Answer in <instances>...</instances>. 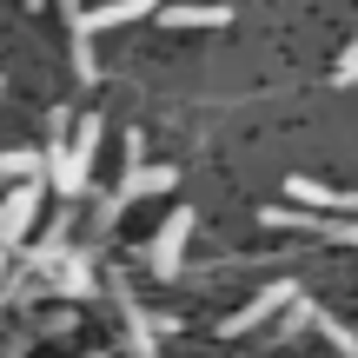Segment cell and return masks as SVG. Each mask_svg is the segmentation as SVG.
Listing matches in <instances>:
<instances>
[{"label":"cell","mask_w":358,"mask_h":358,"mask_svg":"<svg viewBox=\"0 0 358 358\" xmlns=\"http://www.w3.org/2000/svg\"><path fill=\"white\" fill-rule=\"evenodd\" d=\"M0 93H7V80H0Z\"/></svg>","instance_id":"19"},{"label":"cell","mask_w":358,"mask_h":358,"mask_svg":"<svg viewBox=\"0 0 358 358\" xmlns=\"http://www.w3.org/2000/svg\"><path fill=\"white\" fill-rule=\"evenodd\" d=\"M338 213H358V192H345V206H338Z\"/></svg>","instance_id":"16"},{"label":"cell","mask_w":358,"mask_h":358,"mask_svg":"<svg viewBox=\"0 0 358 358\" xmlns=\"http://www.w3.org/2000/svg\"><path fill=\"white\" fill-rule=\"evenodd\" d=\"M186 239H192V206H173L166 226L153 232V252H146V266H153L159 279H173V272L186 266Z\"/></svg>","instance_id":"4"},{"label":"cell","mask_w":358,"mask_h":358,"mask_svg":"<svg viewBox=\"0 0 358 358\" xmlns=\"http://www.w3.org/2000/svg\"><path fill=\"white\" fill-rule=\"evenodd\" d=\"M60 20L73 27V34H87V0H60Z\"/></svg>","instance_id":"14"},{"label":"cell","mask_w":358,"mask_h":358,"mask_svg":"<svg viewBox=\"0 0 358 358\" xmlns=\"http://www.w3.org/2000/svg\"><path fill=\"white\" fill-rule=\"evenodd\" d=\"M53 292H66V299H87V292H93V259L66 245V252H60V266H53Z\"/></svg>","instance_id":"5"},{"label":"cell","mask_w":358,"mask_h":358,"mask_svg":"<svg viewBox=\"0 0 358 358\" xmlns=\"http://www.w3.org/2000/svg\"><path fill=\"white\" fill-rule=\"evenodd\" d=\"M292 292H299V279H272L266 292H259L252 306H239V312H232L226 325H219V332H226V338H252V332H259L266 319H279V312L292 306Z\"/></svg>","instance_id":"3"},{"label":"cell","mask_w":358,"mask_h":358,"mask_svg":"<svg viewBox=\"0 0 358 358\" xmlns=\"http://www.w3.org/2000/svg\"><path fill=\"white\" fill-rule=\"evenodd\" d=\"M312 332H319L338 358H358V332H352L345 319H332V312H312Z\"/></svg>","instance_id":"8"},{"label":"cell","mask_w":358,"mask_h":358,"mask_svg":"<svg viewBox=\"0 0 358 358\" xmlns=\"http://www.w3.org/2000/svg\"><path fill=\"white\" fill-rule=\"evenodd\" d=\"M166 186H179L173 166H127V173H120V186H113V199L100 206V226H113V219L127 213L133 199H146V192H166Z\"/></svg>","instance_id":"1"},{"label":"cell","mask_w":358,"mask_h":358,"mask_svg":"<svg viewBox=\"0 0 358 358\" xmlns=\"http://www.w3.org/2000/svg\"><path fill=\"white\" fill-rule=\"evenodd\" d=\"M120 153H127V166H146V140L140 133H120Z\"/></svg>","instance_id":"15"},{"label":"cell","mask_w":358,"mask_h":358,"mask_svg":"<svg viewBox=\"0 0 358 358\" xmlns=\"http://www.w3.org/2000/svg\"><path fill=\"white\" fill-rule=\"evenodd\" d=\"M226 7H166V27H226Z\"/></svg>","instance_id":"10"},{"label":"cell","mask_w":358,"mask_h":358,"mask_svg":"<svg viewBox=\"0 0 358 358\" xmlns=\"http://www.w3.org/2000/svg\"><path fill=\"white\" fill-rule=\"evenodd\" d=\"M40 186H47L40 173H34V179H13L7 199H0V245H7V252L27 239V226H34V213H40Z\"/></svg>","instance_id":"2"},{"label":"cell","mask_w":358,"mask_h":358,"mask_svg":"<svg viewBox=\"0 0 358 358\" xmlns=\"http://www.w3.org/2000/svg\"><path fill=\"white\" fill-rule=\"evenodd\" d=\"M73 73H80V80L100 73V66H93V34H73Z\"/></svg>","instance_id":"12"},{"label":"cell","mask_w":358,"mask_h":358,"mask_svg":"<svg viewBox=\"0 0 358 358\" xmlns=\"http://www.w3.org/2000/svg\"><path fill=\"white\" fill-rule=\"evenodd\" d=\"M153 0H106V7H87V34H106V27H127V20H146Z\"/></svg>","instance_id":"6"},{"label":"cell","mask_w":358,"mask_h":358,"mask_svg":"<svg viewBox=\"0 0 358 358\" xmlns=\"http://www.w3.org/2000/svg\"><path fill=\"white\" fill-rule=\"evenodd\" d=\"M27 7H40V0H27Z\"/></svg>","instance_id":"18"},{"label":"cell","mask_w":358,"mask_h":358,"mask_svg":"<svg viewBox=\"0 0 358 358\" xmlns=\"http://www.w3.org/2000/svg\"><path fill=\"white\" fill-rule=\"evenodd\" d=\"M0 285H7V245H0Z\"/></svg>","instance_id":"17"},{"label":"cell","mask_w":358,"mask_h":358,"mask_svg":"<svg viewBox=\"0 0 358 358\" xmlns=\"http://www.w3.org/2000/svg\"><path fill=\"white\" fill-rule=\"evenodd\" d=\"M285 192H292L299 206H319V213H338V206H345V192H338V186H319V179H306V173L285 179Z\"/></svg>","instance_id":"7"},{"label":"cell","mask_w":358,"mask_h":358,"mask_svg":"<svg viewBox=\"0 0 358 358\" xmlns=\"http://www.w3.org/2000/svg\"><path fill=\"white\" fill-rule=\"evenodd\" d=\"M358 80V34H352V47L338 53V66H332V87H352Z\"/></svg>","instance_id":"13"},{"label":"cell","mask_w":358,"mask_h":358,"mask_svg":"<svg viewBox=\"0 0 358 358\" xmlns=\"http://www.w3.org/2000/svg\"><path fill=\"white\" fill-rule=\"evenodd\" d=\"M312 312H319V306H312L306 292H292V306H285V319H279V338H299L312 325Z\"/></svg>","instance_id":"11"},{"label":"cell","mask_w":358,"mask_h":358,"mask_svg":"<svg viewBox=\"0 0 358 358\" xmlns=\"http://www.w3.org/2000/svg\"><path fill=\"white\" fill-rule=\"evenodd\" d=\"M34 173H47V153H34V146L0 153V179H34Z\"/></svg>","instance_id":"9"}]
</instances>
